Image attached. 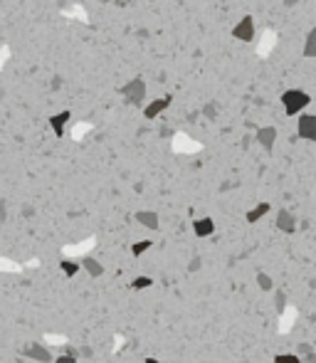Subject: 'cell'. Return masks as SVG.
Listing matches in <instances>:
<instances>
[{
    "mask_svg": "<svg viewBox=\"0 0 316 363\" xmlns=\"http://www.w3.org/2000/svg\"><path fill=\"white\" fill-rule=\"evenodd\" d=\"M136 223L143 225V227H149V230H158V212H153V210H138L136 212Z\"/></svg>",
    "mask_w": 316,
    "mask_h": 363,
    "instance_id": "obj_9",
    "label": "cell"
},
{
    "mask_svg": "<svg viewBox=\"0 0 316 363\" xmlns=\"http://www.w3.org/2000/svg\"><path fill=\"white\" fill-rule=\"evenodd\" d=\"M79 267H84V269H87V274H89V277H101V274H104V267L99 265L96 260H92V257L82 260V262H79Z\"/></svg>",
    "mask_w": 316,
    "mask_h": 363,
    "instance_id": "obj_13",
    "label": "cell"
},
{
    "mask_svg": "<svg viewBox=\"0 0 316 363\" xmlns=\"http://www.w3.org/2000/svg\"><path fill=\"white\" fill-rule=\"evenodd\" d=\"M146 363H165V361H158V358H153V356H149V358H146Z\"/></svg>",
    "mask_w": 316,
    "mask_h": 363,
    "instance_id": "obj_25",
    "label": "cell"
},
{
    "mask_svg": "<svg viewBox=\"0 0 316 363\" xmlns=\"http://www.w3.org/2000/svg\"><path fill=\"white\" fill-rule=\"evenodd\" d=\"M96 363H99V361H96Z\"/></svg>",
    "mask_w": 316,
    "mask_h": 363,
    "instance_id": "obj_26",
    "label": "cell"
},
{
    "mask_svg": "<svg viewBox=\"0 0 316 363\" xmlns=\"http://www.w3.org/2000/svg\"><path fill=\"white\" fill-rule=\"evenodd\" d=\"M277 230H282V232H287V235L297 232V218H294L289 210H279V212H277Z\"/></svg>",
    "mask_w": 316,
    "mask_h": 363,
    "instance_id": "obj_6",
    "label": "cell"
},
{
    "mask_svg": "<svg viewBox=\"0 0 316 363\" xmlns=\"http://www.w3.org/2000/svg\"><path fill=\"white\" fill-rule=\"evenodd\" d=\"M193 232H195L198 238H210V235L215 232V220H213V218H198V220L193 223Z\"/></svg>",
    "mask_w": 316,
    "mask_h": 363,
    "instance_id": "obj_8",
    "label": "cell"
},
{
    "mask_svg": "<svg viewBox=\"0 0 316 363\" xmlns=\"http://www.w3.org/2000/svg\"><path fill=\"white\" fill-rule=\"evenodd\" d=\"M52 363H77V358H74V356H67V353H62V356L52 358Z\"/></svg>",
    "mask_w": 316,
    "mask_h": 363,
    "instance_id": "obj_22",
    "label": "cell"
},
{
    "mask_svg": "<svg viewBox=\"0 0 316 363\" xmlns=\"http://www.w3.org/2000/svg\"><path fill=\"white\" fill-rule=\"evenodd\" d=\"M304 358H299L297 353H277L275 363H302Z\"/></svg>",
    "mask_w": 316,
    "mask_h": 363,
    "instance_id": "obj_19",
    "label": "cell"
},
{
    "mask_svg": "<svg viewBox=\"0 0 316 363\" xmlns=\"http://www.w3.org/2000/svg\"><path fill=\"white\" fill-rule=\"evenodd\" d=\"M257 287H260L262 292H269L275 287V282H272V277L267 272H257Z\"/></svg>",
    "mask_w": 316,
    "mask_h": 363,
    "instance_id": "obj_17",
    "label": "cell"
},
{
    "mask_svg": "<svg viewBox=\"0 0 316 363\" xmlns=\"http://www.w3.org/2000/svg\"><path fill=\"white\" fill-rule=\"evenodd\" d=\"M151 247H153V240H138V242L131 245V254H134V257H141L143 252H149Z\"/></svg>",
    "mask_w": 316,
    "mask_h": 363,
    "instance_id": "obj_15",
    "label": "cell"
},
{
    "mask_svg": "<svg viewBox=\"0 0 316 363\" xmlns=\"http://www.w3.org/2000/svg\"><path fill=\"white\" fill-rule=\"evenodd\" d=\"M269 210H272V205H269V203H257L252 210H247L245 220H247V223H257V220H262V218H264Z\"/></svg>",
    "mask_w": 316,
    "mask_h": 363,
    "instance_id": "obj_12",
    "label": "cell"
},
{
    "mask_svg": "<svg viewBox=\"0 0 316 363\" xmlns=\"http://www.w3.org/2000/svg\"><path fill=\"white\" fill-rule=\"evenodd\" d=\"M282 104H284L287 116H297L302 109H306V106L311 104V97H309V94H304L302 89H289V92L282 94Z\"/></svg>",
    "mask_w": 316,
    "mask_h": 363,
    "instance_id": "obj_1",
    "label": "cell"
},
{
    "mask_svg": "<svg viewBox=\"0 0 316 363\" xmlns=\"http://www.w3.org/2000/svg\"><path fill=\"white\" fill-rule=\"evenodd\" d=\"M297 134L304 141H316V116L311 114H302L297 121Z\"/></svg>",
    "mask_w": 316,
    "mask_h": 363,
    "instance_id": "obj_3",
    "label": "cell"
},
{
    "mask_svg": "<svg viewBox=\"0 0 316 363\" xmlns=\"http://www.w3.org/2000/svg\"><path fill=\"white\" fill-rule=\"evenodd\" d=\"M275 141H277V129H275V126H262V129H257V143H260L262 148L272 151Z\"/></svg>",
    "mask_w": 316,
    "mask_h": 363,
    "instance_id": "obj_7",
    "label": "cell"
},
{
    "mask_svg": "<svg viewBox=\"0 0 316 363\" xmlns=\"http://www.w3.org/2000/svg\"><path fill=\"white\" fill-rule=\"evenodd\" d=\"M297 356H299V358H302V356H306V358L311 361V356H314V349H311L309 344H302V346H299V351H297Z\"/></svg>",
    "mask_w": 316,
    "mask_h": 363,
    "instance_id": "obj_21",
    "label": "cell"
},
{
    "mask_svg": "<svg viewBox=\"0 0 316 363\" xmlns=\"http://www.w3.org/2000/svg\"><path fill=\"white\" fill-rule=\"evenodd\" d=\"M168 104H171V97L156 99V101H151V104L143 109V116H146V119H156L158 114H163L165 109H168Z\"/></svg>",
    "mask_w": 316,
    "mask_h": 363,
    "instance_id": "obj_10",
    "label": "cell"
},
{
    "mask_svg": "<svg viewBox=\"0 0 316 363\" xmlns=\"http://www.w3.org/2000/svg\"><path fill=\"white\" fill-rule=\"evenodd\" d=\"M5 59H8V50H5V47H3V50H0V67H3V65H5Z\"/></svg>",
    "mask_w": 316,
    "mask_h": 363,
    "instance_id": "obj_23",
    "label": "cell"
},
{
    "mask_svg": "<svg viewBox=\"0 0 316 363\" xmlns=\"http://www.w3.org/2000/svg\"><path fill=\"white\" fill-rule=\"evenodd\" d=\"M59 269H62V274L65 277H74V274H79V262H74V260H62L59 262Z\"/></svg>",
    "mask_w": 316,
    "mask_h": 363,
    "instance_id": "obj_14",
    "label": "cell"
},
{
    "mask_svg": "<svg viewBox=\"0 0 316 363\" xmlns=\"http://www.w3.org/2000/svg\"><path fill=\"white\" fill-rule=\"evenodd\" d=\"M233 35L240 42H252L255 40V20H252L249 15H245V17L233 28Z\"/></svg>",
    "mask_w": 316,
    "mask_h": 363,
    "instance_id": "obj_5",
    "label": "cell"
},
{
    "mask_svg": "<svg viewBox=\"0 0 316 363\" xmlns=\"http://www.w3.org/2000/svg\"><path fill=\"white\" fill-rule=\"evenodd\" d=\"M69 119H72V114H69V112L52 114V116H50V129L55 131L57 136H62V134H65V124H67Z\"/></svg>",
    "mask_w": 316,
    "mask_h": 363,
    "instance_id": "obj_11",
    "label": "cell"
},
{
    "mask_svg": "<svg viewBox=\"0 0 316 363\" xmlns=\"http://www.w3.org/2000/svg\"><path fill=\"white\" fill-rule=\"evenodd\" d=\"M23 356L30 358V361H37V363H52V353L45 349V346H40V341L28 344V346L23 349Z\"/></svg>",
    "mask_w": 316,
    "mask_h": 363,
    "instance_id": "obj_4",
    "label": "cell"
},
{
    "mask_svg": "<svg viewBox=\"0 0 316 363\" xmlns=\"http://www.w3.org/2000/svg\"><path fill=\"white\" fill-rule=\"evenodd\" d=\"M314 45H316V32H309L306 45H304V55L306 57H314Z\"/></svg>",
    "mask_w": 316,
    "mask_h": 363,
    "instance_id": "obj_20",
    "label": "cell"
},
{
    "mask_svg": "<svg viewBox=\"0 0 316 363\" xmlns=\"http://www.w3.org/2000/svg\"><path fill=\"white\" fill-rule=\"evenodd\" d=\"M267 37L262 40V45H260V57H267V52L272 50V45L277 42V37H275V32H264Z\"/></svg>",
    "mask_w": 316,
    "mask_h": 363,
    "instance_id": "obj_18",
    "label": "cell"
},
{
    "mask_svg": "<svg viewBox=\"0 0 316 363\" xmlns=\"http://www.w3.org/2000/svg\"><path fill=\"white\" fill-rule=\"evenodd\" d=\"M277 304H279V307L284 304V292H277Z\"/></svg>",
    "mask_w": 316,
    "mask_h": 363,
    "instance_id": "obj_24",
    "label": "cell"
},
{
    "mask_svg": "<svg viewBox=\"0 0 316 363\" xmlns=\"http://www.w3.org/2000/svg\"><path fill=\"white\" fill-rule=\"evenodd\" d=\"M149 287H153V280L149 277V274H138L136 280L131 282V289H136V292H141V289H149Z\"/></svg>",
    "mask_w": 316,
    "mask_h": 363,
    "instance_id": "obj_16",
    "label": "cell"
},
{
    "mask_svg": "<svg viewBox=\"0 0 316 363\" xmlns=\"http://www.w3.org/2000/svg\"><path fill=\"white\" fill-rule=\"evenodd\" d=\"M119 92H121L131 104H138V101L143 99V94H146V82H143L141 77H134V79H131V82H126Z\"/></svg>",
    "mask_w": 316,
    "mask_h": 363,
    "instance_id": "obj_2",
    "label": "cell"
}]
</instances>
